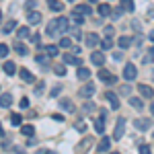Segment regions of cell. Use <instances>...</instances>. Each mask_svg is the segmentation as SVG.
<instances>
[{"label":"cell","instance_id":"cell-22","mask_svg":"<svg viewBox=\"0 0 154 154\" xmlns=\"http://www.w3.org/2000/svg\"><path fill=\"white\" fill-rule=\"evenodd\" d=\"M78 78H80V80L91 78V70H88V68H84V66H78Z\"/></svg>","mask_w":154,"mask_h":154},{"label":"cell","instance_id":"cell-24","mask_svg":"<svg viewBox=\"0 0 154 154\" xmlns=\"http://www.w3.org/2000/svg\"><path fill=\"white\" fill-rule=\"evenodd\" d=\"M48 4H49V8H51L54 12H60L62 8H64V4H62V2H58V0H48Z\"/></svg>","mask_w":154,"mask_h":154},{"label":"cell","instance_id":"cell-1","mask_svg":"<svg viewBox=\"0 0 154 154\" xmlns=\"http://www.w3.org/2000/svg\"><path fill=\"white\" fill-rule=\"evenodd\" d=\"M123 130H125V119L119 117L115 123V130H113V140H121L123 138Z\"/></svg>","mask_w":154,"mask_h":154},{"label":"cell","instance_id":"cell-8","mask_svg":"<svg viewBox=\"0 0 154 154\" xmlns=\"http://www.w3.org/2000/svg\"><path fill=\"white\" fill-rule=\"evenodd\" d=\"M84 37H86V45H88V48H97V45L101 43V39H99L97 33H88V35H84Z\"/></svg>","mask_w":154,"mask_h":154},{"label":"cell","instance_id":"cell-50","mask_svg":"<svg viewBox=\"0 0 154 154\" xmlns=\"http://www.w3.org/2000/svg\"><path fill=\"white\" fill-rule=\"evenodd\" d=\"M113 33H115V29H113V27H105V35H113Z\"/></svg>","mask_w":154,"mask_h":154},{"label":"cell","instance_id":"cell-30","mask_svg":"<svg viewBox=\"0 0 154 154\" xmlns=\"http://www.w3.org/2000/svg\"><path fill=\"white\" fill-rule=\"evenodd\" d=\"M99 14H101V17H109V14H111V6H109V4H101V6H99Z\"/></svg>","mask_w":154,"mask_h":154},{"label":"cell","instance_id":"cell-39","mask_svg":"<svg viewBox=\"0 0 154 154\" xmlns=\"http://www.w3.org/2000/svg\"><path fill=\"white\" fill-rule=\"evenodd\" d=\"M0 56H2V58H6V56H8V45H6V43H2V45H0Z\"/></svg>","mask_w":154,"mask_h":154},{"label":"cell","instance_id":"cell-11","mask_svg":"<svg viewBox=\"0 0 154 154\" xmlns=\"http://www.w3.org/2000/svg\"><path fill=\"white\" fill-rule=\"evenodd\" d=\"M49 58H51V56H49L48 51H45V54H41V51H39V54L35 56V62L39 64V66H49Z\"/></svg>","mask_w":154,"mask_h":154},{"label":"cell","instance_id":"cell-19","mask_svg":"<svg viewBox=\"0 0 154 154\" xmlns=\"http://www.w3.org/2000/svg\"><path fill=\"white\" fill-rule=\"evenodd\" d=\"M74 11L80 12V14H84V17H86V14H93V8H91L88 4H78V6H76Z\"/></svg>","mask_w":154,"mask_h":154},{"label":"cell","instance_id":"cell-4","mask_svg":"<svg viewBox=\"0 0 154 154\" xmlns=\"http://www.w3.org/2000/svg\"><path fill=\"white\" fill-rule=\"evenodd\" d=\"M88 148H93V138H91V136H86L80 144H76V148H74V150H76V152H86Z\"/></svg>","mask_w":154,"mask_h":154},{"label":"cell","instance_id":"cell-44","mask_svg":"<svg viewBox=\"0 0 154 154\" xmlns=\"http://www.w3.org/2000/svg\"><path fill=\"white\" fill-rule=\"evenodd\" d=\"M140 152L142 154H150V146H148V144H142V146H140Z\"/></svg>","mask_w":154,"mask_h":154},{"label":"cell","instance_id":"cell-40","mask_svg":"<svg viewBox=\"0 0 154 154\" xmlns=\"http://www.w3.org/2000/svg\"><path fill=\"white\" fill-rule=\"evenodd\" d=\"M25 8L27 11H35V0H27L25 2Z\"/></svg>","mask_w":154,"mask_h":154},{"label":"cell","instance_id":"cell-57","mask_svg":"<svg viewBox=\"0 0 154 154\" xmlns=\"http://www.w3.org/2000/svg\"><path fill=\"white\" fill-rule=\"evenodd\" d=\"M91 2H97V0H91Z\"/></svg>","mask_w":154,"mask_h":154},{"label":"cell","instance_id":"cell-2","mask_svg":"<svg viewBox=\"0 0 154 154\" xmlns=\"http://www.w3.org/2000/svg\"><path fill=\"white\" fill-rule=\"evenodd\" d=\"M136 76H138L136 66H134V64H125V66H123V78H125V80H134Z\"/></svg>","mask_w":154,"mask_h":154},{"label":"cell","instance_id":"cell-46","mask_svg":"<svg viewBox=\"0 0 154 154\" xmlns=\"http://www.w3.org/2000/svg\"><path fill=\"white\" fill-rule=\"evenodd\" d=\"M60 93H62V86H60V84L56 86V88H51V97H58Z\"/></svg>","mask_w":154,"mask_h":154},{"label":"cell","instance_id":"cell-23","mask_svg":"<svg viewBox=\"0 0 154 154\" xmlns=\"http://www.w3.org/2000/svg\"><path fill=\"white\" fill-rule=\"evenodd\" d=\"M117 45H119L121 49L130 48V45H131V37H119V39H117Z\"/></svg>","mask_w":154,"mask_h":154},{"label":"cell","instance_id":"cell-15","mask_svg":"<svg viewBox=\"0 0 154 154\" xmlns=\"http://www.w3.org/2000/svg\"><path fill=\"white\" fill-rule=\"evenodd\" d=\"M19 76H21V80H23V82H35V76L27 70V68H23V70L19 72Z\"/></svg>","mask_w":154,"mask_h":154},{"label":"cell","instance_id":"cell-37","mask_svg":"<svg viewBox=\"0 0 154 154\" xmlns=\"http://www.w3.org/2000/svg\"><path fill=\"white\" fill-rule=\"evenodd\" d=\"M101 45H103V49H111V48H113V41L107 37V39H103V41H101Z\"/></svg>","mask_w":154,"mask_h":154},{"label":"cell","instance_id":"cell-21","mask_svg":"<svg viewBox=\"0 0 154 154\" xmlns=\"http://www.w3.org/2000/svg\"><path fill=\"white\" fill-rule=\"evenodd\" d=\"M95 131L97 134H103V131H105V117H103V115H101V119L95 121Z\"/></svg>","mask_w":154,"mask_h":154},{"label":"cell","instance_id":"cell-9","mask_svg":"<svg viewBox=\"0 0 154 154\" xmlns=\"http://www.w3.org/2000/svg\"><path fill=\"white\" fill-rule=\"evenodd\" d=\"M91 62H93L95 66H103V62H105V54H101V51H93V54H91Z\"/></svg>","mask_w":154,"mask_h":154},{"label":"cell","instance_id":"cell-45","mask_svg":"<svg viewBox=\"0 0 154 154\" xmlns=\"http://www.w3.org/2000/svg\"><path fill=\"white\" fill-rule=\"evenodd\" d=\"M76 130H78V131H84V130H86V123H84V121H78V123H76Z\"/></svg>","mask_w":154,"mask_h":154},{"label":"cell","instance_id":"cell-25","mask_svg":"<svg viewBox=\"0 0 154 154\" xmlns=\"http://www.w3.org/2000/svg\"><path fill=\"white\" fill-rule=\"evenodd\" d=\"M60 107H62L64 111H74V105H72L70 99H62V101H60Z\"/></svg>","mask_w":154,"mask_h":154},{"label":"cell","instance_id":"cell-43","mask_svg":"<svg viewBox=\"0 0 154 154\" xmlns=\"http://www.w3.org/2000/svg\"><path fill=\"white\" fill-rule=\"evenodd\" d=\"M121 12H123V6H121V8H117V11H113V12H111V17H113V19L117 21L119 17H121Z\"/></svg>","mask_w":154,"mask_h":154},{"label":"cell","instance_id":"cell-56","mask_svg":"<svg viewBox=\"0 0 154 154\" xmlns=\"http://www.w3.org/2000/svg\"><path fill=\"white\" fill-rule=\"evenodd\" d=\"M68 2H76V0H68Z\"/></svg>","mask_w":154,"mask_h":154},{"label":"cell","instance_id":"cell-51","mask_svg":"<svg viewBox=\"0 0 154 154\" xmlns=\"http://www.w3.org/2000/svg\"><path fill=\"white\" fill-rule=\"evenodd\" d=\"M119 91H121V95H130V86H121V88H119Z\"/></svg>","mask_w":154,"mask_h":154},{"label":"cell","instance_id":"cell-28","mask_svg":"<svg viewBox=\"0 0 154 154\" xmlns=\"http://www.w3.org/2000/svg\"><path fill=\"white\" fill-rule=\"evenodd\" d=\"M121 6H123V11H128V12H134V0H121Z\"/></svg>","mask_w":154,"mask_h":154},{"label":"cell","instance_id":"cell-16","mask_svg":"<svg viewBox=\"0 0 154 154\" xmlns=\"http://www.w3.org/2000/svg\"><path fill=\"white\" fill-rule=\"evenodd\" d=\"M64 62H66V64H72V66H80V64H82L78 56H72V54H64Z\"/></svg>","mask_w":154,"mask_h":154},{"label":"cell","instance_id":"cell-29","mask_svg":"<svg viewBox=\"0 0 154 154\" xmlns=\"http://www.w3.org/2000/svg\"><path fill=\"white\" fill-rule=\"evenodd\" d=\"M72 21H74V25H82L84 23V14H80V12H72Z\"/></svg>","mask_w":154,"mask_h":154},{"label":"cell","instance_id":"cell-55","mask_svg":"<svg viewBox=\"0 0 154 154\" xmlns=\"http://www.w3.org/2000/svg\"><path fill=\"white\" fill-rule=\"evenodd\" d=\"M150 111H152V115H154V105H152V107H150Z\"/></svg>","mask_w":154,"mask_h":154},{"label":"cell","instance_id":"cell-7","mask_svg":"<svg viewBox=\"0 0 154 154\" xmlns=\"http://www.w3.org/2000/svg\"><path fill=\"white\" fill-rule=\"evenodd\" d=\"M93 95H95V86H93V82L84 84L82 88H80V97H84V99H88V97H93Z\"/></svg>","mask_w":154,"mask_h":154},{"label":"cell","instance_id":"cell-33","mask_svg":"<svg viewBox=\"0 0 154 154\" xmlns=\"http://www.w3.org/2000/svg\"><path fill=\"white\" fill-rule=\"evenodd\" d=\"M21 121H23V117H21L19 113H12L11 115V123L12 125H21Z\"/></svg>","mask_w":154,"mask_h":154},{"label":"cell","instance_id":"cell-27","mask_svg":"<svg viewBox=\"0 0 154 154\" xmlns=\"http://www.w3.org/2000/svg\"><path fill=\"white\" fill-rule=\"evenodd\" d=\"M14 27H17V21H6L4 27H2V33H4V35H6V33H11Z\"/></svg>","mask_w":154,"mask_h":154},{"label":"cell","instance_id":"cell-35","mask_svg":"<svg viewBox=\"0 0 154 154\" xmlns=\"http://www.w3.org/2000/svg\"><path fill=\"white\" fill-rule=\"evenodd\" d=\"M70 45H72L70 37H62V39H60V48H70Z\"/></svg>","mask_w":154,"mask_h":154},{"label":"cell","instance_id":"cell-26","mask_svg":"<svg viewBox=\"0 0 154 154\" xmlns=\"http://www.w3.org/2000/svg\"><path fill=\"white\" fill-rule=\"evenodd\" d=\"M21 134L27 136V138H31V136H35V128H33V125H23V128H21Z\"/></svg>","mask_w":154,"mask_h":154},{"label":"cell","instance_id":"cell-36","mask_svg":"<svg viewBox=\"0 0 154 154\" xmlns=\"http://www.w3.org/2000/svg\"><path fill=\"white\" fill-rule=\"evenodd\" d=\"M99 78H101L103 82H109V78H111V74H109L107 70H101V72H99Z\"/></svg>","mask_w":154,"mask_h":154},{"label":"cell","instance_id":"cell-5","mask_svg":"<svg viewBox=\"0 0 154 154\" xmlns=\"http://www.w3.org/2000/svg\"><path fill=\"white\" fill-rule=\"evenodd\" d=\"M48 35L49 37H58L60 35V25H58V19H54V21H49L48 23Z\"/></svg>","mask_w":154,"mask_h":154},{"label":"cell","instance_id":"cell-53","mask_svg":"<svg viewBox=\"0 0 154 154\" xmlns=\"http://www.w3.org/2000/svg\"><path fill=\"white\" fill-rule=\"evenodd\" d=\"M93 109H95L93 103H86V105H84V111H93Z\"/></svg>","mask_w":154,"mask_h":154},{"label":"cell","instance_id":"cell-18","mask_svg":"<svg viewBox=\"0 0 154 154\" xmlns=\"http://www.w3.org/2000/svg\"><path fill=\"white\" fill-rule=\"evenodd\" d=\"M0 101H2V103H0L2 109H8V107L12 105V97L8 95V93H2V99H0Z\"/></svg>","mask_w":154,"mask_h":154},{"label":"cell","instance_id":"cell-54","mask_svg":"<svg viewBox=\"0 0 154 154\" xmlns=\"http://www.w3.org/2000/svg\"><path fill=\"white\" fill-rule=\"evenodd\" d=\"M150 39H152V41H154V31H152V33H150Z\"/></svg>","mask_w":154,"mask_h":154},{"label":"cell","instance_id":"cell-10","mask_svg":"<svg viewBox=\"0 0 154 154\" xmlns=\"http://www.w3.org/2000/svg\"><path fill=\"white\" fill-rule=\"evenodd\" d=\"M109 148H111V140H109L107 136H103V140L97 146V152H109Z\"/></svg>","mask_w":154,"mask_h":154},{"label":"cell","instance_id":"cell-47","mask_svg":"<svg viewBox=\"0 0 154 154\" xmlns=\"http://www.w3.org/2000/svg\"><path fill=\"white\" fill-rule=\"evenodd\" d=\"M19 105L23 107V109H27V107H29V99H27V97H23V99H21V103H19Z\"/></svg>","mask_w":154,"mask_h":154},{"label":"cell","instance_id":"cell-34","mask_svg":"<svg viewBox=\"0 0 154 154\" xmlns=\"http://www.w3.org/2000/svg\"><path fill=\"white\" fill-rule=\"evenodd\" d=\"M43 51H48L49 56H58V45H45Z\"/></svg>","mask_w":154,"mask_h":154},{"label":"cell","instance_id":"cell-48","mask_svg":"<svg viewBox=\"0 0 154 154\" xmlns=\"http://www.w3.org/2000/svg\"><path fill=\"white\" fill-rule=\"evenodd\" d=\"M29 39H31V43H39V39H41V35L37 33V35H31Z\"/></svg>","mask_w":154,"mask_h":154},{"label":"cell","instance_id":"cell-3","mask_svg":"<svg viewBox=\"0 0 154 154\" xmlns=\"http://www.w3.org/2000/svg\"><path fill=\"white\" fill-rule=\"evenodd\" d=\"M105 99H107V103H109V107H111V109H119V105H121V103H119V97L115 95V93L107 91V93H105Z\"/></svg>","mask_w":154,"mask_h":154},{"label":"cell","instance_id":"cell-32","mask_svg":"<svg viewBox=\"0 0 154 154\" xmlns=\"http://www.w3.org/2000/svg\"><path fill=\"white\" fill-rule=\"evenodd\" d=\"M17 35H19V39H27V37H29V27H21V29L17 31Z\"/></svg>","mask_w":154,"mask_h":154},{"label":"cell","instance_id":"cell-58","mask_svg":"<svg viewBox=\"0 0 154 154\" xmlns=\"http://www.w3.org/2000/svg\"><path fill=\"white\" fill-rule=\"evenodd\" d=\"M152 76H154V72H152Z\"/></svg>","mask_w":154,"mask_h":154},{"label":"cell","instance_id":"cell-52","mask_svg":"<svg viewBox=\"0 0 154 154\" xmlns=\"http://www.w3.org/2000/svg\"><path fill=\"white\" fill-rule=\"evenodd\" d=\"M41 93H43V82H41V84L35 88V95H41Z\"/></svg>","mask_w":154,"mask_h":154},{"label":"cell","instance_id":"cell-41","mask_svg":"<svg viewBox=\"0 0 154 154\" xmlns=\"http://www.w3.org/2000/svg\"><path fill=\"white\" fill-rule=\"evenodd\" d=\"M80 25H76V27H72V35H74V39H80V29H78Z\"/></svg>","mask_w":154,"mask_h":154},{"label":"cell","instance_id":"cell-31","mask_svg":"<svg viewBox=\"0 0 154 154\" xmlns=\"http://www.w3.org/2000/svg\"><path fill=\"white\" fill-rule=\"evenodd\" d=\"M130 105L134 107V109H140V111L144 109V103L140 101V99H136V97H131V99H130Z\"/></svg>","mask_w":154,"mask_h":154},{"label":"cell","instance_id":"cell-13","mask_svg":"<svg viewBox=\"0 0 154 154\" xmlns=\"http://www.w3.org/2000/svg\"><path fill=\"white\" fill-rule=\"evenodd\" d=\"M27 21H29L31 25L41 23V12H37V11H29V14H27Z\"/></svg>","mask_w":154,"mask_h":154},{"label":"cell","instance_id":"cell-17","mask_svg":"<svg viewBox=\"0 0 154 154\" xmlns=\"http://www.w3.org/2000/svg\"><path fill=\"white\" fill-rule=\"evenodd\" d=\"M2 72H4V74H8V76H12V74L17 72L14 62H4V64H2Z\"/></svg>","mask_w":154,"mask_h":154},{"label":"cell","instance_id":"cell-6","mask_svg":"<svg viewBox=\"0 0 154 154\" xmlns=\"http://www.w3.org/2000/svg\"><path fill=\"white\" fill-rule=\"evenodd\" d=\"M134 125H136V130L144 131V130H148V128H150V125H152V119L140 117V119H136V121H134Z\"/></svg>","mask_w":154,"mask_h":154},{"label":"cell","instance_id":"cell-20","mask_svg":"<svg viewBox=\"0 0 154 154\" xmlns=\"http://www.w3.org/2000/svg\"><path fill=\"white\" fill-rule=\"evenodd\" d=\"M12 49H14V51H17L19 56H27V54H29V51H27V48H25V45L21 43V41H17V43L12 45Z\"/></svg>","mask_w":154,"mask_h":154},{"label":"cell","instance_id":"cell-49","mask_svg":"<svg viewBox=\"0 0 154 154\" xmlns=\"http://www.w3.org/2000/svg\"><path fill=\"white\" fill-rule=\"evenodd\" d=\"M51 119L58 121V123H62V121H64V115H58V113H56V115H51Z\"/></svg>","mask_w":154,"mask_h":154},{"label":"cell","instance_id":"cell-12","mask_svg":"<svg viewBox=\"0 0 154 154\" xmlns=\"http://www.w3.org/2000/svg\"><path fill=\"white\" fill-rule=\"evenodd\" d=\"M138 91H140V95H142L144 99H152V95H154V91L148 86V84H140V86H138Z\"/></svg>","mask_w":154,"mask_h":154},{"label":"cell","instance_id":"cell-42","mask_svg":"<svg viewBox=\"0 0 154 154\" xmlns=\"http://www.w3.org/2000/svg\"><path fill=\"white\" fill-rule=\"evenodd\" d=\"M152 60H154V45L150 48V51H148V56L144 58V62H152Z\"/></svg>","mask_w":154,"mask_h":154},{"label":"cell","instance_id":"cell-38","mask_svg":"<svg viewBox=\"0 0 154 154\" xmlns=\"http://www.w3.org/2000/svg\"><path fill=\"white\" fill-rule=\"evenodd\" d=\"M54 72H56L58 76H64V74H66V68H64V66L60 64V66H56V68H54Z\"/></svg>","mask_w":154,"mask_h":154},{"label":"cell","instance_id":"cell-14","mask_svg":"<svg viewBox=\"0 0 154 154\" xmlns=\"http://www.w3.org/2000/svg\"><path fill=\"white\" fill-rule=\"evenodd\" d=\"M58 25H60V33H66L70 29V19L66 17H58Z\"/></svg>","mask_w":154,"mask_h":154}]
</instances>
